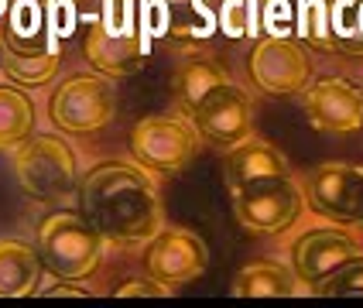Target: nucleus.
<instances>
[{"mask_svg":"<svg viewBox=\"0 0 363 308\" xmlns=\"http://www.w3.org/2000/svg\"><path fill=\"white\" fill-rule=\"evenodd\" d=\"M79 212L106 244H147L164 223L158 185L144 164L123 158L93 164L79 182Z\"/></svg>","mask_w":363,"mask_h":308,"instance_id":"1","label":"nucleus"},{"mask_svg":"<svg viewBox=\"0 0 363 308\" xmlns=\"http://www.w3.org/2000/svg\"><path fill=\"white\" fill-rule=\"evenodd\" d=\"M86 24L89 28L82 38V52L96 72L110 79H127L141 72L151 35L138 0H100L96 14Z\"/></svg>","mask_w":363,"mask_h":308,"instance_id":"2","label":"nucleus"},{"mask_svg":"<svg viewBox=\"0 0 363 308\" xmlns=\"http://www.w3.org/2000/svg\"><path fill=\"white\" fill-rule=\"evenodd\" d=\"M14 178L28 199L41 205H65L79 199V158L59 134H31L14 151Z\"/></svg>","mask_w":363,"mask_h":308,"instance_id":"3","label":"nucleus"},{"mask_svg":"<svg viewBox=\"0 0 363 308\" xmlns=\"http://www.w3.org/2000/svg\"><path fill=\"white\" fill-rule=\"evenodd\" d=\"M38 257L55 278L82 281L103 264L106 240L82 212L55 209L38 223Z\"/></svg>","mask_w":363,"mask_h":308,"instance_id":"4","label":"nucleus"},{"mask_svg":"<svg viewBox=\"0 0 363 308\" xmlns=\"http://www.w3.org/2000/svg\"><path fill=\"white\" fill-rule=\"evenodd\" d=\"M230 195H233L237 223L257 236H278L284 229H291L305 209L302 182L291 171L254 178L240 188H230Z\"/></svg>","mask_w":363,"mask_h":308,"instance_id":"5","label":"nucleus"},{"mask_svg":"<svg viewBox=\"0 0 363 308\" xmlns=\"http://www.w3.org/2000/svg\"><path fill=\"white\" fill-rule=\"evenodd\" d=\"M117 113V89L103 72H69L55 86L48 117L65 134H96Z\"/></svg>","mask_w":363,"mask_h":308,"instance_id":"6","label":"nucleus"},{"mask_svg":"<svg viewBox=\"0 0 363 308\" xmlns=\"http://www.w3.org/2000/svg\"><path fill=\"white\" fill-rule=\"evenodd\" d=\"M199 130L189 117L179 113H158L144 117L130 130V154L147 171L158 175H179L199 154Z\"/></svg>","mask_w":363,"mask_h":308,"instance_id":"7","label":"nucleus"},{"mask_svg":"<svg viewBox=\"0 0 363 308\" xmlns=\"http://www.w3.org/2000/svg\"><path fill=\"white\" fill-rule=\"evenodd\" d=\"M247 72L267 96H295L312 82V55L298 38L261 35L247 55Z\"/></svg>","mask_w":363,"mask_h":308,"instance_id":"8","label":"nucleus"},{"mask_svg":"<svg viewBox=\"0 0 363 308\" xmlns=\"http://www.w3.org/2000/svg\"><path fill=\"white\" fill-rule=\"evenodd\" d=\"M305 203L336 226H363V164L325 161L302 178Z\"/></svg>","mask_w":363,"mask_h":308,"instance_id":"9","label":"nucleus"},{"mask_svg":"<svg viewBox=\"0 0 363 308\" xmlns=\"http://www.w3.org/2000/svg\"><path fill=\"white\" fill-rule=\"evenodd\" d=\"M189 120L196 123L199 137H206L220 151H230L247 137H254V100L247 96L243 86L226 79L189 110Z\"/></svg>","mask_w":363,"mask_h":308,"instance_id":"10","label":"nucleus"},{"mask_svg":"<svg viewBox=\"0 0 363 308\" xmlns=\"http://www.w3.org/2000/svg\"><path fill=\"white\" fill-rule=\"evenodd\" d=\"M206 267H209L206 244L189 229H158L144 246V270L172 291L189 281H199Z\"/></svg>","mask_w":363,"mask_h":308,"instance_id":"11","label":"nucleus"},{"mask_svg":"<svg viewBox=\"0 0 363 308\" xmlns=\"http://www.w3.org/2000/svg\"><path fill=\"white\" fill-rule=\"evenodd\" d=\"M302 110L312 130H323V134L363 130V93L340 76L308 82L302 89Z\"/></svg>","mask_w":363,"mask_h":308,"instance_id":"12","label":"nucleus"},{"mask_svg":"<svg viewBox=\"0 0 363 308\" xmlns=\"http://www.w3.org/2000/svg\"><path fill=\"white\" fill-rule=\"evenodd\" d=\"M357 253H363V246L353 233H346L340 226H315L291 244V270L298 274L302 291L312 295V287L319 285L333 267H340Z\"/></svg>","mask_w":363,"mask_h":308,"instance_id":"13","label":"nucleus"},{"mask_svg":"<svg viewBox=\"0 0 363 308\" xmlns=\"http://www.w3.org/2000/svg\"><path fill=\"white\" fill-rule=\"evenodd\" d=\"M147 21V35H164L175 45L196 48L216 35V11L213 0H147L141 7Z\"/></svg>","mask_w":363,"mask_h":308,"instance_id":"14","label":"nucleus"},{"mask_svg":"<svg viewBox=\"0 0 363 308\" xmlns=\"http://www.w3.org/2000/svg\"><path fill=\"white\" fill-rule=\"evenodd\" d=\"M59 41L41 0H11V7L0 14V52L7 55H45L55 52Z\"/></svg>","mask_w":363,"mask_h":308,"instance_id":"15","label":"nucleus"},{"mask_svg":"<svg viewBox=\"0 0 363 308\" xmlns=\"http://www.w3.org/2000/svg\"><path fill=\"white\" fill-rule=\"evenodd\" d=\"M223 171H226V185H230V188H240V185L254 182V178H264V175L291 171V164H288V158H284L274 144L261 141V137H247L243 144L226 151Z\"/></svg>","mask_w":363,"mask_h":308,"instance_id":"16","label":"nucleus"},{"mask_svg":"<svg viewBox=\"0 0 363 308\" xmlns=\"http://www.w3.org/2000/svg\"><path fill=\"white\" fill-rule=\"evenodd\" d=\"M41 285L38 246L24 240H0V298H31Z\"/></svg>","mask_w":363,"mask_h":308,"instance_id":"17","label":"nucleus"},{"mask_svg":"<svg viewBox=\"0 0 363 308\" xmlns=\"http://www.w3.org/2000/svg\"><path fill=\"white\" fill-rule=\"evenodd\" d=\"M298 291H302L298 274L291 270V264H281V261L247 264L230 285V295L237 298H291Z\"/></svg>","mask_w":363,"mask_h":308,"instance_id":"18","label":"nucleus"},{"mask_svg":"<svg viewBox=\"0 0 363 308\" xmlns=\"http://www.w3.org/2000/svg\"><path fill=\"white\" fill-rule=\"evenodd\" d=\"M226 79H230V72H226L213 55H189V59H182L179 65H175L172 89H175V96H179L182 110L189 113L209 89H216V86Z\"/></svg>","mask_w":363,"mask_h":308,"instance_id":"19","label":"nucleus"},{"mask_svg":"<svg viewBox=\"0 0 363 308\" xmlns=\"http://www.w3.org/2000/svg\"><path fill=\"white\" fill-rule=\"evenodd\" d=\"M35 134V103L21 86H0V151H18Z\"/></svg>","mask_w":363,"mask_h":308,"instance_id":"20","label":"nucleus"},{"mask_svg":"<svg viewBox=\"0 0 363 308\" xmlns=\"http://www.w3.org/2000/svg\"><path fill=\"white\" fill-rule=\"evenodd\" d=\"M271 0H220L216 24L226 38H261L264 35V14Z\"/></svg>","mask_w":363,"mask_h":308,"instance_id":"21","label":"nucleus"},{"mask_svg":"<svg viewBox=\"0 0 363 308\" xmlns=\"http://www.w3.org/2000/svg\"><path fill=\"white\" fill-rule=\"evenodd\" d=\"M59 62L62 48L45 52V55H7V52H0V72L11 82L24 86V89H35V86H45L59 72Z\"/></svg>","mask_w":363,"mask_h":308,"instance_id":"22","label":"nucleus"},{"mask_svg":"<svg viewBox=\"0 0 363 308\" xmlns=\"http://www.w3.org/2000/svg\"><path fill=\"white\" fill-rule=\"evenodd\" d=\"M41 4H45V18L59 38H69L76 31V24L82 18L89 21L100 7V0H41Z\"/></svg>","mask_w":363,"mask_h":308,"instance_id":"23","label":"nucleus"},{"mask_svg":"<svg viewBox=\"0 0 363 308\" xmlns=\"http://www.w3.org/2000/svg\"><path fill=\"white\" fill-rule=\"evenodd\" d=\"M312 295H323V298H336V295H363V253L343 261L340 267H333L323 281L312 287Z\"/></svg>","mask_w":363,"mask_h":308,"instance_id":"24","label":"nucleus"},{"mask_svg":"<svg viewBox=\"0 0 363 308\" xmlns=\"http://www.w3.org/2000/svg\"><path fill=\"white\" fill-rule=\"evenodd\" d=\"M298 38L312 41L315 48L333 52V38H329V4L325 0H302L298 7Z\"/></svg>","mask_w":363,"mask_h":308,"instance_id":"25","label":"nucleus"},{"mask_svg":"<svg viewBox=\"0 0 363 308\" xmlns=\"http://www.w3.org/2000/svg\"><path fill=\"white\" fill-rule=\"evenodd\" d=\"M168 295H172V287L162 285V281H155L151 274L130 278V281H123V285L113 287V298H168Z\"/></svg>","mask_w":363,"mask_h":308,"instance_id":"26","label":"nucleus"},{"mask_svg":"<svg viewBox=\"0 0 363 308\" xmlns=\"http://www.w3.org/2000/svg\"><path fill=\"white\" fill-rule=\"evenodd\" d=\"M291 4L288 0H271L267 14H264V35H278V38H291Z\"/></svg>","mask_w":363,"mask_h":308,"instance_id":"27","label":"nucleus"},{"mask_svg":"<svg viewBox=\"0 0 363 308\" xmlns=\"http://www.w3.org/2000/svg\"><path fill=\"white\" fill-rule=\"evenodd\" d=\"M93 291L86 285H79V281H69V278H62L59 285L45 287V298H89Z\"/></svg>","mask_w":363,"mask_h":308,"instance_id":"28","label":"nucleus"},{"mask_svg":"<svg viewBox=\"0 0 363 308\" xmlns=\"http://www.w3.org/2000/svg\"><path fill=\"white\" fill-rule=\"evenodd\" d=\"M350 4H353V11H357V14H360V21H363V0H350Z\"/></svg>","mask_w":363,"mask_h":308,"instance_id":"29","label":"nucleus"},{"mask_svg":"<svg viewBox=\"0 0 363 308\" xmlns=\"http://www.w3.org/2000/svg\"><path fill=\"white\" fill-rule=\"evenodd\" d=\"M7 7H11V0H0V14H4V11H7Z\"/></svg>","mask_w":363,"mask_h":308,"instance_id":"30","label":"nucleus"}]
</instances>
